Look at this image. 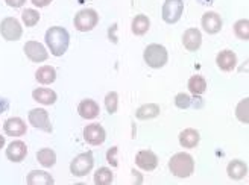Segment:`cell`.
<instances>
[{
  "mask_svg": "<svg viewBox=\"0 0 249 185\" xmlns=\"http://www.w3.org/2000/svg\"><path fill=\"white\" fill-rule=\"evenodd\" d=\"M35 79L43 85L53 84L56 79V71L52 66H43L35 71Z\"/></svg>",
  "mask_w": 249,
  "mask_h": 185,
  "instance_id": "24",
  "label": "cell"
},
{
  "mask_svg": "<svg viewBox=\"0 0 249 185\" xmlns=\"http://www.w3.org/2000/svg\"><path fill=\"white\" fill-rule=\"evenodd\" d=\"M160 113H161V108L158 103H146L135 111V117L139 120H152L158 117Z\"/></svg>",
  "mask_w": 249,
  "mask_h": 185,
  "instance_id": "21",
  "label": "cell"
},
{
  "mask_svg": "<svg viewBox=\"0 0 249 185\" xmlns=\"http://www.w3.org/2000/svg\"><path fill=\"white\" fill-rule=\"evenodd\" d=\"M248 173V166L242 159H232L227 166V175L232 181H242Z\"/></svg>",
  "mask_w": 249,
  "mask_h": 185,
  "instance_id": "19",
  "label": "cell"
},
{
  "mask_svg": "<svg viewBox=\"0 0 249 185\" xmlns=\"http://www.w3.org/2000/svg\"><path fill=\"white\" fill-rule=\"evenodd\" d=\"M40 18H41L40 12L35 9H24L21 14V20L24 23V26H28V28H34L35 24L40 21Z\"/></svg>",
  "mask_w": 249,
  "mask_h": 185,
  "instance_id": "30",
  "label": "cell"
},
{
  "mask_svg": "<svg viewBox=\"0 0 249 185\" xmlns=\"http://www.w3.org/2000/svg\"><path fill=\"white\" fill-rule=\"evenodd\" d=\"M107 161L113 166V167H117V147H109V149L107 151Z\"/></svg>",
  "mask_w": 249,
  "mask_h": 185,
  "instance_id": "33",
  "label": "cell"
},
{
  "mask_svg": "<svg viewBox=\"0 0 249 185\" xmlns=\"http://www.w3.org/2000/svg\"><path fill=\"white\" fill-rule=\"evenodd\" d=\"M135 164L144 171H152L158 167V156L152 151H140L135 155Z\"/></svg>",
  "mask_w": 249,
  "mask_h": 185,
  "instance_id": "13",
  "label": "cell"
},
{
  "mask_svg": "<svg viewBox=\"0 0 249 185\" xmlns=\"http://www.w3.org/2000/svg\"><path fill=\"white\" fill-rule=\"evenodd\" d=\"M32 2V5L34 6H36V8H44V6H47V5H51L53 0H31Z\"/></svg>",
  "mask_w": 249,
  "mask_h": 185,
  "instance_id": "35",
  "label": "cell"
},
{
  "mask_svg": "<svg viewBox=\"0 0 249 185\" xmlns=\"http://www.w3.org/2000/svg\"><path fill=\"white\" fill-rule=\"evenodd\" d=\"M99 23V14L96 9L85 8L76 12V16L73 18V24L79 32H90L93 31Z\"/></svg>",
  "mask_w": 249,
  "mask_h": 185,
  "instance_id": "4",
  "label": "cell"
},
{
  "mask_svg": "<svg viewBox=\"0 0 249 185\" xmlns=\"http://www.w3.org/2000/svg\"><path fill=\"white\" fill-rule=\"evenodd\" d=\"M26 182L29 185H52L55 179L52 178V175H49L47 171L32 170L26 178Z\"/></svg>",
  "mask_w": 249,
  "mask_h": 185,
  "instance_id": "23",
  "label": "cell"
},
{
  "mask_svg": "<svg viewBox=\"0 0 249 185\" xmlns=\"http://www.w3.org/2000/svg\"><path fill=\"white\" fill-rule=\"evenodd\" d=\"M21 24L17 18L14 17H6L0 21V35L3 36L6 41H17L21 38Z\"/></svg>",
  "mask_w": 249,
  "mask_h": 185,
  "instance_id": "7",
  "label": "cell"
},
{
  "mask_svg": "<svg viewBox=\"0 0 249 185\" xmlns=\"http://www.w3.org/2000/svg\"><path fill=\"white\" fill-rule=\"evenodd\" d=\"M184 12L182 0H166L163 8H161V17L167 24H175L179 21Z\"/></svg>",
  "mask_w": 249,
  "mask_h": 185,
  "instance_id": "6",
  "label": "cell"
},
{
  "mask_svg": "<svg viewBox=\"0 0 249 185\" xmlns=\"http://www.w3.org/2000/svg\"><path fill=\"white\" fill-rule=\"evenodd\" d=\"M84 140L91 146H101L107 140V132L101 123H91L84 128Z\"/></svg>",
  "mask_w": 249,
  "mask_h": 185,
  "instance_id": "9",
  "label": "cell"
},
{
  "mask_svg": "<svg viewBox=\"0 0 249 185\" xmlns=\"http://www.w3.org/2000/svg\"><path fill=\"white\" fill-rule=\"evenodd\" d=\"M28 155V146L26 143H23L20 140L12 141L8 147H6V158L11 163H21Z\"/></svg>",
  "mask_w": 249,
  "mask_h": 185,
  "instance_id": "14",
  "label": "cell"
},
{
  "mask_svg": "<svg viewBox=\"0 0 249 185\" xmlns=\"http://www.w3.org/2000/svg\"><path fill=\"white\" fill-rule=\"evenodd\" d=\"M101 113V108H99L97 102L93 99H84V101L78 105V114L85 118V120H93Z\"/></svg>",
  "mask_w": 249,
  "mask_h": 185,
  "instance_id": "17",
  "label": "cell"
},
{
  "mask_svg": "<svg viewBox=\"0 0 249 185\" xmlns=\"http://www.w3.org/2000/svg\"><path fill=\"white\" fill-rule=\"evenodd\" d=\"M93 167H94V156H93V153L90 151L79 153L70 163V171H71V175H74V176L89 175L90 171L93 170Z\"/></svg>",
  "mask_w": 249,
  "mask_h": 185,
  "instance_id": "5",
  "label": "cell"
},
{
  "mask_svg": "<svg viewBox=\"0 0 249 185\" xmlns=\"http://www.w3.org/2000/svg\"><path fill=\"white\" fill-rule=\"evenodd\" d=\"M182 46L185 50L196 52L202 46V32L197 28H190L182 34Z\"/></svg>",
  "mask_w": 249,
  "mask_h": 185,
  "instance_id": "12",
  "label": "cell"
},
{
  "mask_svg": "<svg viewBox=\"0 0 249 185\" xmlns=\"http://www.w3.org/2000/svg\"><path fill=\"white\" fill-rule=\"evenodd\" d=\"M187 87L193 96H202L207 91V81L201 75H195L189 79Z\"/></svg>",
  "mask_w": 249,
  "mask_h": 185,
  "instance_id": "26",
  "label": "cell"
},
{
  "mask_svg": "<svg viewBox=\"0 0 249 185\" xmlns=\"http://www.w3.org/2000/svg\"><path fill=\"white\" fill-rule=\"evenodd\" d=\"M113 171L108 167H101L94 171V184L96 185H109L113 182Z\"/></svg>",
  "mask_w": 249,
  "mask_h": 185,
  "instance_id": "29",
  "label": "cell"
},
{
  "mask_svg": "<svg viewBox=\"0 0 249 185\" xmlns=\"http://www.w3.org/2000/svg\"><path fill=\"white\" fill-rule=\"evenodd\" d=\"M32 99H34L35 102H38V103H41V105L49 106V105H53V103L56 102L58 96H56V93H55L53 90H51V88H35V90L32 91Z\"/></svg>",
  "mask_w": 249,
  "mask_h": 185,
  "instance_id": "20",
  "label": "cell"
},
{
  "mask_svg": "<svg viewBox=\"0 0 249 185\" xmlns=\"http://www.w3.org/2000/svg\"><path fill=\"white\" fill-rule=\"evenodd\" d=\"M201 26L208 35H216L222 31L223 26V20L222 17L214 11H208L202 16L201 18Z\"/></svg>",
  "mask_w": 249,
  "mask_h": 185,
  "instance_id": "11",
  "label": "cell"
},
{
  "mask_svg": "<svg viewBox=\"0 0 249 185\" xmlns=\"http://www.w3.org/2000/svg\"><path fill=\"white\" fill-rule=\"evenodd\" d=\"M46 44L53 56H62L69 49L70 34L61 26H52L46 32Z\"/></svg>",
  "mask_w": 249,
  "mask_h": 185,
  "instance_id": "1",
  "label": "cell"
},
{
  "mask_svg": "<svg viewBox=\"0 0 249 185\" xmlns=\"http://www.w3.org/2000/svg\"><path fill=\"white\" fill-rule=\"evenodd\" d=\"M28 118H29L31 126H34L36 129H41V131H44L47 134H51L53 131L51 118H49V113H47L46 109H41V108L31 109Z\"/></svg>",
  "mask_w": 249,
  "mask_h": 185,
  "instance_id": "8",
  "label": "cell"
},
{
  "mask_svg": "<svg viewBox=\"0 0 249 185\" xmlns=\"http://www.w3.org/2000/svg\"><path fill=\"white\" fill-rule=\"evenodd\" d=\"M175 105L179 109L190 108L192 106V97L189 94H185V93H179V94L175 96Z\"/></svg>",
  "mask_w": 249,
  "mask_h": 185,
  "instance_id": "32",
  "label": "cell"
},
{
  "mask_svg": "<svg viewBox=\"0 0 249 185\" xmlns=\"http://www.w3.org/2000/svg\"><path fill=\"white\" fill-rule=\"evenodd\" d=\"M235 118L243 125H249V97H245L235 106Z\"/></svg>",
  "mask_w": 249,
  "mask_h": 185,
  "instance_id": "27",
  "label": "cell"
},
{
  "mask_svg": "<svg viewBox=\"0 0 249 185\" xmlns=\"http://www.w3.org/2000/svg\"><path fill=\"white\" fill-rule=\"evenodd\" d=\"M116 29H117V23H114L113 26L109 28V40L113 41V43H117V36H116Z\"/></svg>",
  "mask_w": 249,
  "mask_h": 185,
  "instance_id": "36",
  "label": "cell"
},
{
  "mask_svg": "<svg viewBox=\"0 0 249 185\" xmlns=\"http://www.w3.org/2000/svg\"><path fill=\"white\" fill-rule=\"evenodd\" d=\"M178 138H179L181 147H184V149H195V147L199 144V141H201V134L193 128H187V129L181 131Z\"/></svg>",
  "mask_w": 249,
  "mask_h": 185,
  "instance_id": "18",
  "label": "cell"
},
{
  "mask_svg": "<svg viewBox=\"0 0 249 185\" xmlns=\"http://www.w3.org/2000/svg\"><path fill=\"white\" fill-rule=\"evenodd\" d=\"M24 50V55H26L32 63H44L49 58V53H47V49L38 43V41H28L23 47Z\"/></svg>",
  "mask_w": 249,
  "mask_h": 185,
  "instance_id": "10",
  "label": "cell"
},
{
  "mask_svg": "<svg viewBox=\"0 0 249 185\" xmlns=\"http://www.w3.org/2000/svg\"><path fill=\"white\" fill-rule=\"evenodd\" d=\"M169 170L173 176L185 179L193 175L195 171V159L190 153L178 152L169 159Z\"/></svg>",
  "mask_w": 249,
  "mask_h": 185,
  "instance_id": "2",
  "label": "cell"
},
{
  "mask_svg": "<svg viewBox=\"0 0 249 185\" xmlns=\"http://www.w3.org/2000/svg\"><path fill=\"white\" fill-rule=\"evenodd\" d=\"M3 146H5V138L3 135H0V149H3Z\"/></svg>",
  "mask_w": 249,
  "mask_h": 185,
  "instance_id": "39",
  "label": "cell"
},
{
  "mask_svg": "<svg viewBox=\"0 0 249 185\" xmlns=\"http://www.w3.org/2000/svg\"><path fill=\"white\" fill-rule=\"evenodd\" d=\"M149 28H151V20H149L147 16H144V14H137L132 18L131 29H132V34L134 35L142 36V35H144L149 31Z\"/></svg>",
  "mask_w": 249,
  "mask_h": 185,
  "instance_id": "22",
  "label": "cell"
},
{
  "mask_svg": "<svg viewBox=\"0 0 249 185\" xmlns=\"http://www.w3.org/2000/svg\"><path fill=\"white\" fill-rule=\"evenodd\" d=\"M105 108L108 114H116L119 108V94L116 91H109L105 96Z\"/></svg>",
  "mask_w": 249,
  "mask_h": 185,
  "instance_id": "31",
  "label": "cell"
},
{
  "mask_svg": "<svg viewBox=\"0 0 249 185\" xmlns=\"http://www.w3.org/2000/svg\"><path fill=\"white\" fill-rule=\"evenodd\" d=\"M216 66L222 71H232L235 67H237V55H235L232 50H230V49H225V50L217 53Z\"/></svg>",
  "mask_w": 249,
  "mask_h": 185,
  "instance_id": "16",
  "label": "cell"
},
{
  "mask_svg": "<svg viewBox=\"0 0 249 185\" xmlns=\"http://www.w3.org/2000/svg\"><path fill=\"white\" fill-rule=\"evenodd\" d=\"M26 123L20 117H11L3 123V131L8 137H21V135L26 134Z\"/></svg>",
  "mask_w": 249,
  "mask_h": 185,
  "instance_id": "15",
  "label": "cell"
},
{
  "mask_svg": "<svg viewBox=\"0 0 249 185\" xmlns=\"http://www.w3.org/2000/svg\"><path fill=\"white\" fill-rule=\"evenodd\" d=\"M197 2L201 3V5H211V3L214 2V0H197Z\"/></svg>",
  "mask_w": 249,
  "mask_h": 185,
  "instance_id": "38",
  "label": "cell"
},
{
  "mask_svg": "<svg viewBox=\"0 0 249 185\" xmlns=\"http://www.w3.org/2000/svg\"><path fill=\"white\" fill-rule=\"evenodd\" d=\"M237 70H239L240 73H245V71L248 73V71H249V59H248V61H245V63H243Z\"/></svg>",
  "mask_w": 249,
  "mask_h": 185,
  "instance_id": "37",
  "label": "cell"
},
{
  "mask_svg": "<svg viewBox=\"0 0 249 185\" xmlns=\"http://www.w3.org/2000/svg\"><path fill=\"white\" fill-rule=\"evenodd\" d=\"M5 3L11 8H21L26 3V0H5Z\"/></svg>",
  "mask_w": 249,
  "mask_h": 185,
  "instance_id": "34",
  "label": "cell"
},
{
  "mask_svg": "<svg viewBox=\"0 0 249 185\" xmlns=\"http://www.w3.org/2000/svg\"><path fill=\"white\" fill-rule=\"evenodd\" d=\"M36 159H38V163L43 167L51 168L56 164V153H55V151L51 149V147H43V149L36 152Z\"/></svg>",
  "mask_w": 249,
  "mask_h": 185,
  "instance_id": "25",
  "label": "cell"
},
{
  "mask_svg": "<svg viewBox=\"0 0 249 185\" xmlns=\"http://www.w3.org/2000/svg\"><path fill=\"white\" fill-rule=\"evenodd\" d=\"M143 59L151 68H163L169 61V52L163 44L152 43L144 49Z\"/></svg>",
  "mask_w": 249,
  "mask_h": 185,
  "instance_id": "3",
  "label": "cell"
},
{
  "mask_svg": "<svg viewBox=\"0 0 249 185\" xmlns=\"http://www.w3.org/2000/svg\"><path fill=\"white\" fill-rule=\"evenodd\" d=\"M234 35L237 36L242 41H249V20L248 18H242L234 23Z\"/></svg>",
  "mask_w": 249,
  "mask_h": 185,
  "instance_id": "28",
  "label": "cell"
}]
</instances>
